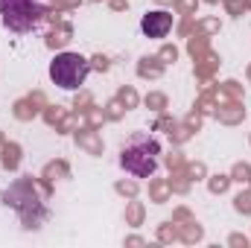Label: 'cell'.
<instances>
[{"label":"cell","instance_id":"6da1fadb","mask_svg":"<svg viewBox=\"0 0 251 248\" xmlns=\"http://www.w3.org/2000/svg\"><path fill=\"white\" fill-rule=\"evenodd\" d=\"M47 15V6L41 0H0V21L6 29L24 35L32 32Z\"/></svg>","mask_w":251,"mask_h":248},{"label":"cell","instance_id":"7a4b0ae2","mask_svg":"<svg viewBox=\"0 0 251 248\" xmlns=\"http://www.w3.org/2000/svg\"><path fill=\"white\" fill-rule=\"evenodd\" d=\"M88 73H91V62L79 53H59L50 62V79H53V85H59L64 91L82 88Z\"/></svg>","mask_w":251,"mask_h":248},{"label":"cell","instance_id":"3957f363","mask_svg":"<svg viewBox=\"0 0 251 248\" xmlns=\"http://www.w3.org/2000/svg\"><path fill=\"white\" fill-rule=\"evenodd\" d=\"M126 173L137 175V178H146L158 170V143L152 140H134L123 149V158H120Z\"/></svg>","mask_w":251,"mask_h":248},{"label":"cell","instance_id":"277c9868","mask_svg":"<svg viewBox=\"0 0 251 248\" xmlns=\"http://www.w3.org/2000/svg\"><path fill=\"white\" fill-rule=\"evenodd\" d=\"M140 29H143L146 38H167V32L173 29V15L164 12V9L146 12L143 21H140Z\"/></svg>","mask_w":251,"mask_h":248}]
</instances>
